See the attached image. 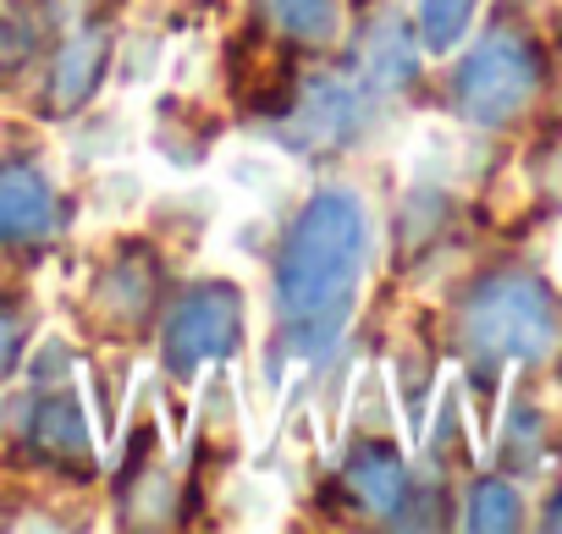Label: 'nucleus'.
I'll return each instance as SVG.
<instances>
[{"instance_id":"20e7f679","label":"nucleus","mask_w":562,"mask_h":534,"mask_svg":"<svg viewBox=\"0 0 562 534\" xmlns=\"http://www.w3.org/2000/svg\"><path fill=\"white\" fill-rule=\"evenodd\" d=\"M243 331V298L226 287V282H210V287H193L171 320H166V364L171 370H199V364H215L232 353Z\"/></svg>"},{"instance_id":"f257e3e1","label":"nucleus","mask_w":562,"mask_h":534,"mask_svg":"<svg viewBox=\"0 0 562 534\" xmlns=\"http://www.w3.org/2000/svg\"><path fill=\"white\" fill-rule=\"evenodd\" d=\"M370 253H375V220L353 188H326L299 209L276 264V309L304 359L331 353L337 337L348 331L370 276Z\"/></svg>"},{"instance_id":"423d86ee","label":"nucleus","mask_w":562,"mask_h":534,"mask_svg":"<svg viewBox=\"0 0 562 534\" xmlns=\"http://www.w3.org/2000/svg\"><path fill=\"white\" fill-rule=\"evenodd\" d=\"M56 220V193L34 166H0V242L45 237Z\"/></svg>"},{"instance_id":"dca6fc26","label":"nucleus","mask_w":562,"mask_h":534,"mask_svg":"<svg viewBox=\"0 0 562 534\" xmlns=\"http://www.w3.org/2000/svg\"><path fill=\"white\" fill-rule=\"evenodd\" d=\"M12 353H18V331H12L7 320H0V375L12 370Z\"/></svg>"},{"instance_id":"0eeeda50","label":"nucleus","mask_w":562,"mask_h":534,"mask_svg":"<svg viewBox=\"0 0 562 534\" xmlns=\"http://www.w3.org/2000/svg\"><path fill=\"white\" fill-rule=\"evenodd\" d=\"M364 122V89L359 83H348V78H321L315 89H310V105H304V133L310 138H321V144H337V138H348L353 127Z\"/></svg>"},{"instance_id":"9b49d317","label":"nucleus","mask_w":562,"mask_h":534,"mask_svg":"<svg viewBox=\"0 0 562 534\" xmlns=\"http://www.w3.org/2000/svg\"><path fill=\"white\" fill-rule=\"evenodd\" d=\"M226 507L243 529H276L281 518H288V490H281L270 474H243L226 490Z\"/></svg>"},{"instance_id":"f03ea898","label":"nucleus","mask_w":562,"mask_h":534,"mask_svg":"<svg viewBox=\"0 0 562 534\" xmlns=\"http://www.w3.org/2000/svg\"><path fill=\"white\" fill-rule=\"evenodd\" d=\"M463 337L474 353H485L496 364H546L562 348V315L540 282L496 276L469 298Z\"/></svg>"},{"instance_id":"39448f33","label":"nucleus","mask_w":562,"mask_h":534,"mask_svg":"<svg viewBox=\"0 0 562 534\" xmlns=\"http://www.w3.org/2000/svg\"><path fill=\"white\" fill-rule=\"evenodd\" d=\"M215 166H221V188L232 193V204H254L265 215L276 204H288L293 193H304V166L270 144H226Z\"/></svg>"},{"instance_id":"ddd939ff","label":"nucleus","mask_w":562,"mask_h":534,"mask_svg":"<svg viewBox=\"0 0 562 534\" xmlns=\"http://www.w3.org/2000/svg\"><path fill=\"white\" fill-rule=\"evenodd\" d=\"M469 529L480 534H496V529H518L524 523V496L507 485V479H480L469 490V512H463Z\"/></svg>"},{"instance_id":"1a4fd4ad","label":"nucleus","mask_w":562,"mask_h":534,"mask_svg":"<svg viewBox=\"0 0 562 534\" xmlns=\"http://www.w3.org/2000/svg\"><path fill=\"white\" fill-rule=\"evenodd\" d=\"M480 18V0H419L414 7V34L425 56H452Z\"/></svg>"},{"instance_id":"4468645a","label":"nucleus","mask_w":562,"mask_h":534,"mask_svg":"<svg viewBox=\"0 0 562 534\" xmlns=\"http://www.w3.org/2000/svg\"><path fill=\"white\" fill-rule=\"evenodd\" d=\"M270 18L293 39H331L337 34V0H270Z\"/></svg>"},{"instance_id":"9d476101","label":"nucleus","mask_w":562,"mask_h":534,"mask_svg":"<svg viewBox=\"0 0 562 534\" xmlns=\"http://www.w3.org/2000/svg\"><path fill=\"white\" fill-rule=\"evenodd\" d=\"M144 193H149V182H144L138 171H127V166L116 160L111 171H100V177H94V193H89L83 215H89V226H111V220H127V215H138V209H144Z\"/></svg>"},{"instance_id":"7ed1b4c3","label":"nucleus","mask_w":562,"mask_h":534,"mask_svg":"<svg viewBox=\"0 0 562 534\" xmlns=\"http://www.w3.org/2000/svg\"><path fill=\"white\" fill-rule=\"evenodd\" d=\"M452 94H458V111H463L469 122L502 127V122H513V116L529 105V94H535V56H529L524 39H513V34H485V39L463 56Z\"/></svg>"},{"instance_id":"f3484780","label":"nucleus","mask_w":562,"mask_h":534,"mask_svg":"<svg viewBox=\"0 0 562 534\" xmlns=\"http://www.w3.org/2000/svg\"><path fill=\"white\" fill-rule=\"evenodd\" d=\"M546 523H551V529H562V496L551 501V512H546Z\"/></svg>"},{"instance_id":"2eb2a0df","label":"nucleus","mask_w":562,"mask_h":534,"mask_svg":"<svg viewBox=\"0 0 562 534\" xmlns=\"http://www.w3.org/2000/svg\"><path fill=\"white\" fill-rule=\"evenodd\" d=\"M94 61H100V45H94V39H83V45L67 50L61 78H56V100H61V105H78V100H83V83H89Z\"/></svg>"},{"instance_id":"f8f14e48","label":"nucleus","mask_w":562,"mask_h":534,"mask_svg":"<svg viewBox=\"0 0 562 534\" xmlns=\"http://www.w3.org/2000/svg\"><path fill=\"white\" fill-rule=\"evenodd\" d=\"M348 485H353V496L370 512H397V501H403V463L386 457V452H359L353 468H348Z\"/></svg>"},{"instance_id":"6e6552de","label":"nucleus","mask_w":562,"mask_h":534,"mask_svg":"<svg viewBox=\"0 0 562 534\" xmlns=\"http://www.w3.org/2000/svg\"><path fill=\"white\" fill-rule=\"evenodd\" d=\"M403 177L408 182H452L463 166V138L447 122H419L403 144Z\"/></svg>"}]
</instances>
